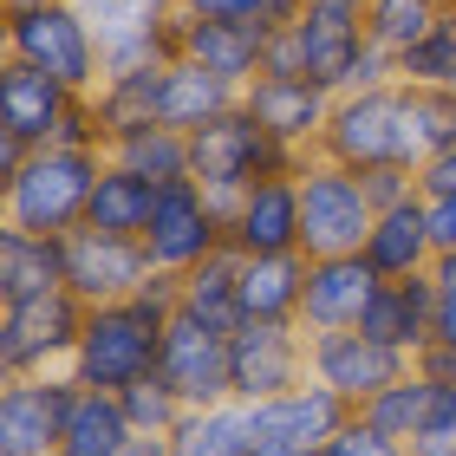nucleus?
Returning <instances> with one entry per match:
<instances>
[{
	"mask_svg": "<svg viewBox=\"0 0 456 456\" xmlns=\"http://www.w3.org/2000/svg\"><path fill=\"white\" fill-rule=\"evenodd\" d=\"M261 72L314 78L320 92L346 98V92L391 86V78H398V59L365 39V7H352V0H306L300 20H287V27L267 33Z\"/></svg>",
	"mask_w": 456,
	"mask_h": 456,
	"instance_id": "1",
	"label": "nucleus"
},
{
	"mask_svg": "<svg viewBox=\"0 0 456 456\" xmlns=\"http://www.w3.org/2000/svg\"><path fill=\"white\" fill-rule=\"evenodd\" d=\"M320 157L346 163V170H424V137H418V105L411 86H371V92H346L333 98V118L320 131Z\"/></svg>",
	"mask_w": 456,
	"mask_h": 456,
	"instance_id": "2",
	"label": "nucleus"
},
{
	"mask_svg": "<svg viewBox=\"0 0 456 456\" xmlns=\"http://www.w3.org/2000/svg\"><path fill=\"white\" fill-rule=\"evenodd\" d=\"M98 170H105V151H72V143H46L33 151L20 170L0 183V216L13 228H33V235H78L86 228V202L98 190Z\"/></svg>",
	"mask_w": 456,
	"mask_h": 456,
	"instance_id": "3",
	"label": "nucleus"
},
{
	"mask_svg": "<svg viewBox=\"0 0 456 456\" xmlns=\"http://www.w3.org/2000/svg\"><path fill=\"white\" fill-rule=\"evenodd\" d=\"M300 163H306L300 151L274 143L241 105L222 111L216 124H202V131H190V176L209 190V202L222 216H235V202L255 190L261 176H294Z\"/></svg>",
	"mask_w": 456,
	"mask_h": 456,
	"instance_id": "4",
	"label": "nucleus"
},
{
	"mask_svg": "<svg viewBox=\"0 0 456 456\" xmlns=\"http://www.w3.org/2000/svg\"><path fill=\"white\" fill-rule=\"evenodd\" d=\"M170 320L151 314L143 300L92 306L86 314V339H78V352H72V379L86 391H131V385H143L157 371V359H163V326Z\"/></svg>",
	"mask_w": 456,
	"mask_h": 456,
	"instance_id": "5",
	"label": "nucleus"
},
{
	"mask_svg": "<svg viewBox=\"0 0 456 456\" xmlns=\"http://www.w3.org/2000/svg\"><path fill=\"white\" fill-rule=\"evenodd\" d=\"M7 59L53 72L78 98H92L105 86V39L92 33V20L72 0H59V7H7Z\"/></svg>",
	"mask_w": 456,
	"mask_h": 456,
	"instance_id": "6",
	"label": "nucleus"
},
{
	"mask_svg": "<svg viewBox=\"0 0 456 456\" xmlns=\"http://www.w3.org/2000/svg\"><path fill=\"white\" fill-rule=\"evenodd\" d=\"M379 209L365 196V176L346 170L333 157H306L300 163V255L306 261H333V255H359Z\"/></svg>",
	"mask_w": 456,
	"mask_h": 456,
	"instance_id": "7",
	"label": "nucleus"
},
{
	"mask_svg": "<svg viewBox=\"0 0 456 456\" xmlns=\"http://www.w3.org/2000/svg\"><path fill=\"white\" fill-rule=\"evenodd\" d=\"M86 314L92 306L59 287V294L0 306V371L7 379H46V371H72V352L86 339Z\"/></svg>",
	"mask_w": 456,
	"mask_h": 456,
	"instance_id": "8",
	"label": "nucleus"
},
{
	"mask_svg": "<svg viewBox=\"0 0 456 456\" xmlns=\"http://www.w3.org/2000/svg\"><path fill=\"white\" fill-rule=\"evenodd\" d=\"M222 248H228V216L209 202V190H202L196 176L163 183L157 216L143 228V255H151L157 274H190V267H202L209 255H222Z\"/></svg>",
	"mask_w": 456,
	"mask_h": 456,
	"instance_id": "9",
	"label": "nucleus"
},
{
	"mask_svg": "<svg viewBox=\"0 0 456 456\" xmlns=\"http://www.w3.org/2000/svg\"><path fill=\"white\" fill-rule=\"evenodd\" d=\"M306 326L300 320H241L228 333V391L241 404H267L306 385Z\"/></svg>",
	"mask_w": 456,
	"mask_h": 456,
	"instance_id": "10",
	"label": "nucleus"
},
{
	"mask_svg": "<svg viewBox=\"0 0 456 456\" xmlns=\"http://www.w3.org/2000/svg\"><path fill=\"white\" fill-rule=\"evenodd\" d=\"M346 418H352V404L339 391L306 379L267 404H248V456H320Z\"/></svg>",
	"mask_w": 456,
	"mask_h": 456,
	"instance_id": "11",
	"label": "nucleus"
},
{
	"mask_svg": "<svg viewBox=\"0 0 456 456\" xmlns=\"http://www.w3.org/2000/svg\"><path fill=\"white\" fill-rule=\"evenodd\" d=\"M78 379L46 371V379H7L0 385V456H59Z\"/></svg>",
	"mask_w": 456,
	"mask_h": 456,
	"instance_id": "12",
	"label": "nucleus"
},
{
	"mask_svg": "<svg viewBox=\"0 0 456 456\" xmlns=\"http://www.w3.org/2000/svg\"><path fill=\"white\" fill-rule=\"evenodd\" d=\"M306 371L359 411L365 398H379L385 385H398L411 371V359H404V352H391L385 339L359 333V326H346V333H306Z\"/></svg>",
	"mask_w": 456,
	"mask_h": 456,
	"instance_id": "13",
	"label": "nucleus"
},
{
	"mask_svg": "<svg viewBox=\"0 0 456 456\" xmlns=\"http://www.w3.org/2000/svg\"><path fill=\"white\" fill-rule=\"evenodd\" d=\"M151 255H143V241L131 235H92V228H78L66 235V287L86 306H118L151 287Z\"/></svg>",
	"mask_w": 456,
	"mask_h": 456,
	"instance_id": "14",
	"label": "nucleus"
},
{
	"mask_svg": "<svg viewBox=\"0 0 456 456\" xmlns=\"http://www.w3.org/2000/svg\"><path fill=\"white\" fill-rule=\"evenodd\" d=\"M157 371L176 385V398L202 411V404H228L235 391H228V333L209 320H196V314H183L176 306V320L163 326V359Z\"/></svg>",
	"mask_w": 456,
	"mask_h": 456,
	"instance_id": "15",
	"label": "nucleus"
},
{
	"mask_svg": "<svg viewBox=\"0 0 456 456\" xmlns=\"http://www.w3.org/2000/svg\"><path fill=\"white\" fill-rule=\"evenodd\" d=\"M241 111L255 118L274 143H287V151H300V157H314L326 118H333V92H320L314 78H274V72H261L255 86L241 92Z\"/></svg>",
	"mask_w": 456,
	"mask_h": 456,
	"instance_id": "16",
	"label": "nucleus"
},
{
	"mask_svg": "<svg viewBox=\"0 0 456 456\" xmlns=\"http://www.w3.org/2000/svg\"><path fill=\"white\" fill-rule=\"evenodd\" d=\"M72 98L78 92H66L53 72L27 66V59H7L0 66V137L20 143V151H46L72 111Z\"/></svg>",
	"mask_w": 456,
	"mask_h": 456,
	"instance_id": "17",
	"label": "nucleus"
},
{
	"mask_svg": "<svg viewBox=\"0 0 456 456\" xmlns=\"http://www.w3.org/2000/svg\"><path fill=\"white\" fill-rule=\"evenodd\" d=\"M228 248L235 255H300V170L261 176L228 216Z\"/></svg>",
	"mask_w": 456,
	"mask_h": 456,
	"instance_id": "18",
	"label": "nucleus"
},
{
	"mask_svg": "<svg viewBox=\"0 0 456 456\" xmlns=\"http://www.w3.org/2000/svg\"><path fill=\"white\" fill-rule=\"evenodd\" d=\"M359 333L385 339L391 352L418 359V352L437 339V281L418 274V281H379L359 314Z\"/></svg>",
	"mask_w": 456,
	"mask_h": 456,
	"instance_id": "19",
	"label": "nucleus"
},
{
	"mask_svg": "<svg viewBox=\"0 0 456 456\" xmlns=\"http://www.w3.org/2000/svg\"><path fill=\"white\" fill-rule=\"evenodd\" d=\"M379 274L365 267V255H333V261H306V294H300V326L306 333H346L359 326Z\"/></svg>",
	"mask_w": 456,
	"mask_h": 456,
	"instance_id": "20",
	"label": "nucleus"
},
{
	"mask_svg": "<svg viewBox=\"0 0 456 456\" xmlns=\"http://www.w3.org/2000/svg\"><path fill=\"white\" fill-rule=\"evenodd\" d=\"M365 267L379 281H418L437 267V241H430V209H424V196H411L398 202V209H379V222H371V235H365Z\"/></svg>",
	"mask_w": 456,
	"mask_h": 456,
	"instance_id": "21",
	"label": "nucleus"
},
{
	"mask_svg": "<svg viewBox=\"0 0 456 456\" xmlns=\"http://www.w3.org/2000/svg\"><path fill=\"white\" fill-rule=\"evenodd\" d=\"M183 59H196L202 72H216L235 92H248L261 78V59H267V27H241V20H190V13H183Z\"/></svg>",
	"mask_w": 456,
	"mask_h": 456,
	"instance_id": "22",
	"label": "nucleus"
},
{
	"mask_svg": "<svg viewBox=\"0 0 456 456\" xmlns=\"http://www.w3.org/2000/svg\"><path fill=\"white\" fill-rule=\"evenodd\" d=\"M59 287H66V241L0 222V306L59 294Z\"/></svg>",
	"mask_w": 456,
	"mask_h": 456,
	"instance_id": "23",
	"label": "nucleus"
},
{
	"mask_svg": "<svg viewBox=\"0 0 456 456\" xmlns=\"http://www.w3.org/2000/svg\"><path fill=\"white\" fill-rule=\"evenodd\" d=\"M235 105H241V92L228 78L202 72L196 59H170L157 78V124H170V131H202V124H216Z\"/></svg>",
	"mask_w": 456,
	"mask_h": 456,
	"instance_id": "24",
	"label": "nucleus"
},
{
	"mask_svg": "<svg viewBox=\"0 0 456 456\" xmlns=\"http://www.w3.org/2000/svg\"><path fill=\"white\" fill-rule=\"evenodd\" d=\"M157 190H163V183H151V176H137V170H124V163L105 157L98 190L86 202V228H92V235H131V241H143V228H151V216H157Z\"/></svg>",
	"mask_w": 456,
	"mask_h": 456,
	"instance_id": "25",
	"label": "nucleus"
},
{
	"mask_svg": "<svg viewBox=\"0 0 456 456\" xmlns=\"http://www.w3.org/2000/svg\"><path fill=\"white\" fill-rule=\"evenodd\" d=\"M306 255H241V320H300Z\"/></svg>",
	"mask_w": 456,
	"mask_h": 456,
	"instance_id": "26",
	"label": "nucleus"
},
{
	"mask_svg": "<svg viewBox=\"0 0 456 456\" xmlns=\"http://www.w3.org/2000/svg\"><path fill=\"white\" fill-rule=\"evenodd\" d=\"M131 437H137V430H131V418H124L118 391H86V385H78L66 437H59V456H124Z\"/></svg>",
	"mask_w": 456,
	"mask_h": 456,
	"instance_id": "27",
	"label": "nucleus"
},
{
	"mask_svg": "<svg viewBox=\"0 0 456 456\" xmlns=\"http://www.w3.org/2000/svg\"><path fill=\"white\" fill-rule=\"evenodd\" d=\"M235 287H241V255H235V248H222V255H209L202 267L176 274V300H183V314H196V320L222 326V333H235V326H241Z\"/></svg>",
	"mask_w": 456,
	"mask_h": 456,
	"instance_id": "28",
	"label": "nucleus"
},
{
	"mask_svg": "<svg viewBox=\"0 0 456 456\" xmlns=\"http://www.w3.org/2000/svg\"><path fill=\"white\" fill-rule=\"evenodd\" d=\"M111 163L151 176V183H183L190 176V131H170V124H137V131L111 137Z\"/></svg>",
	"mask_w": 456,
	"mask_h": 456,
	"instance_id": "29",
	"label": "nucleus"
},
{
	"mask_svg": "<svg viewBox=\"0 0 456 456\" xmlns=\"http://www.w3.org/2000/svg\"><path fill=\"white\" fill-rule=\"evenodd\" d=\"M170 456H248V404H202L183 411V424L170 430Z\"/></svg>",
	"mask_w": 456,
	"mask_h": 456,
	"instance_id": "30",
	"label": "nucleus"
},
{
	"mask_svg": "<svg viewBox=\"0 0 456 456\" xmlns=\"http://www.w3.org/2000/svg\"><path fill=\"white\" fill-rule=\"evenodd\" d=\"M437 391H444V385H430L424 371H404L398 385H385L379 398H365V404H359V418H371V424L385 430V437L411 444V437H418V430L430 424V411H437Z\"/></svg>",
	"mask_w": 456,
	"mask_h": 456,
	"instance_id": "31",
	"label": "nucleus"
},
{
	"mask_svg": "<svg viewBox=\"0 0 456 456\" xmlns=\"http://www.w3.org/2000/svg\"><path fill=\"white\" fill-rule=\"evenodd\" d=\"M72 7L92 20V33L105 39V46H124V39H157L183 13L176 0H72Z\"/></svg>",
	"mask_w": 456,
	"mask_h": 456,
	"instance_id": "32",
	"label": "nucleus"
},
{
	"mask_svg": "<svg viewBox=\"0 0 456 456\" xmlns=\"http://www.w3.org/2000/svg\"><path fill=\"white\" fill-rule=\"evenodd\" d=\"M398 86L411 92H456V13L444 7L411 53H398Z\"/></svg>",
	"mask_w": 456,
	"mask_h": 456,
	"instance_id": "33",
	"label": "nucleus"
},
{
	"mask_svg": "<svg viewBox=\"0 0 456 456\" xmlns=\"http://www.w3.org/2000/svg\"><path fill=\"white\" fill-rule=\"evenodd\" d=\"M437 13H444V0H371L365 7V39L398 59V53H411L430 27H437Z\"/></svg>",
	"mask_w": 456,
	"mask_h": 456,
	"instance_id": "34",
	"label": "nucleus"
},
{
	"mask_svg": "<svg viewBox=\"0 0 456 456\" xmlns=\"http://www.w3.org/2000/svg\"><path fill=\"white\" fill-rule=\"evenodd\" d=\"M118 398H124V418H131V430H137V437H170V430L183 424V411H190V404L176 398V385L163 379V371H151L143 385L118 391Z\"/></svg>",
	"mask_w": 456,
	"mask_h": 456,
	"instance_id": "35",
	"label": "nucleus"
},
{
	"mask_svg": "<svg viewBox=\"0 0 456 456\" xmlns=\"http://www.w3.org/2000/svg\"><path fill=\"white\" fill-rule=\"evenodd\" d=\"M190 20H241V27H287V20H300L306 0H176Z\"/></svg>",
	"mask_w": 456,
	"mask_h": 456,
	"instance_id": "36",
	"label": "nucleus"
},
{
	"mask_svg": "<svg viewBox=\"0 0 456 456\" xmlns=\"http://www.w3.org/2000/svg\"><path fill=\"white\" fill-rule=\"evenodd\" d=\"M320 456H411V444L385 437V430L371 424V418H359V411H352V418L333 430V437H326V450H320Z\"/></svg>",
	"mask_w": 456,
	"mask_h": 456,
	"instance_id": "37",
	"label": "nucleus"
},
{
	"mask_svg": "<svg viewBox=\"0 0 456 456\" xmlns=\"http://www.w3.org/2000/svg\"><path fill=\"white\" fill-rule=\"evenodd\" d=\"M418 105V137H424V157L456 151V92H411Z\"/></svg>",
	"mask_w": 456,
	"mask_h": 456,
	"instance_id": "38",
	"label": "nucleus"
},
{
	"mask_svg": "<svg viewBox=\"0 0 456 456\" xmlns=\"http://www.w3.org/2000/svg\"><path fill=\"white\" fill-rule=\"evenodd\" d=\"M411 456H456V385L437 391V411H430V424L411 437Z\"/></svg>",
	"mask_w": 456,
	"mask_h": 456,
	"instance_id": "39",
	"label": "nucleus"
},
{
	"mask_svg": "<svg viewBox=\"0 0 456 456\" xmlns=\"http://www.w3.org/2000/svg\"><path fill=\"white\" fill-rule=\"evenodd\" d=\"M430 281H437V339L456 346V261H437Z\"/></svg>",
	"mask_w": 456,
	"mask_h": 456,
	"instance_id": "40",
	"label": "nucleus"
},
{
	"mask_svg": "<svg viewBox=\"0 0 456 456\" xmlns=\"http://www.w3.org/2000/svg\"><path fill=\"white\" fill-rule=\"evenodd\" d=\"M430 209V241H437V261H456V196H424Z\"/></svg>",
	"mask_w": 456,
	"mask_h": 456,
	"instance_id": "41",
	"label": "nucleus"
},
{
	"mask_svg": "<svg viewBox=\"0 0 456 456\" xmlns=\"http://www.w3.org/2000/svg\"><path fill=\"white\" fill-rule=\"evenodd\" d=\"M411 371H424L430 385H456V346H444V339H430L418 359H411Z\"/></svg>",
	"mask_w": 456,
	"mask_h": 456,
	"instance_id": "42",
	"label": "nucleus"
},
{
	"mask_svg": "<svg viewBox=\"0 0 456 456\" xmlns=\"http://www.w3.org/2000/svg\"><path fill=\"white\" fill-rule=\"evenodd\" d=\"M418 183H424V196H456V151H437L418 170Z\"/></svg>",
	"mask_w": 456,
	"mask_h": 456,
	"instance_id": "43",
	"label": "nucleus"
},
{
	"mask_svg": "<svg viewBox=\"0 0 456 456\" xmlns=\"http://www.w3.org/2000/svg\"><path fill=\"white\" fill-rule=\"evenodd\" d=\"M124 456H170V437H131Z\"/></svg>",
	"mask_w": 456,
	"mask_h": 456,
	"instance_id": "44",
	"label": "nucleus"
},
{
	"mask_svg": "<svg viewBox=\"0 0 456 456\" xmlns=\"http://www.w3.org/2000/svg\"><path fill=\"white\" fill-rule=\"evenodd\" d=\"M7 7H59V0H7Z\"/></svg>",
	"mask_w": 456,
	"mask_h": 456,
	"instance_id": "45",
	"label": "nucleus"
},
{
	"mask_svg": "<svg viewBox=\"0 0 456 456\" xmlns=\"http://www.w3.org/2000/svg\"><path fill=\"white\" fill-rule=\"evenodd\" d=\"M352 7H371V0H352Z\"/></svg>",
	"mask_w": 456,
	"mask_h": 456,
	"instance_id": "46",
	"label": "nucleus"
},
{
	"mask_svg": "<svg viewBox=\"0 0 456 456\" xmlns=\"http://www.w3.org/2000/svg\"><path fill=\"white\" fill-rule=\"evenodd\" d=\"M444 7H450V13H456V0H444Z\"/></svg>",
	"mask_w": 456,
	"mask_h": 456,
	"instance_id": "47",
	"label": "nucleus"
}]
</instances>
